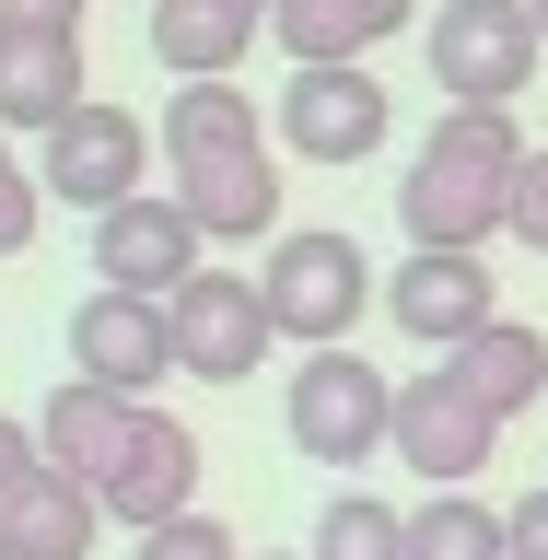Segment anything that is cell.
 <instances>
[{"instance_id":"obj_24","label":"cell","mask_w":548,"mask_h":560,"mask_svg":"<svg viewBox=\"0 0 548 560\" xmlns=\"http://www.w3.org/2000/svg\"><path fill=\"white\" fill-rule=\"evenodd\" d=\"M35 210H47V187H35V175L12 164V140H0V257H24V245H35Z\"/></svg>"},{"instance_id":"obj_11","label":"cell","mask_w":548,"mask_h":560,"mask_svg":"<svg viewBox=\"0 0 548 560\" xmlns=\"http://www.w3.org/2000/svg\"><path fill=\"white\" fill-rule=\"evenodd\" d=\"M385 82L374 70H292L280 82V140L304 152V164H374L385 152Z\"/></svg>"},{"instance_id":"obj_19","label":"cell","mask_w":548,"mask_h":560,"mask_svg":"<svg viewBox=\"0 0 548 560\" xmlns=\"http://www.w3.org/2000/svg\"><path fill=\"white\" fill-rule=\"evenodd\" d=\"M94 525H105V502H94L82 479H59V467H47L35 490H12L0 549H12V560H94Z\"/></svg>"},{"instance_id":"obj_13","label":"cell","mask_w":548,"mask_h":560,"mask_svg":"<svg viewBox=\"0 0 548 560\" xmlns=\"http://www.w3.org/2000/svg\"><path fill=\"white\" fill-rule=\"evenodd\" d=\"M175 514H199V432H187L175 409H152L140 444H129V467L105 479V525L152 537V525H175Z\"/></svg>"},{"instance_id":"obj_15","label":"cell","mask_w":548,"mask_h":560,"mask_svg":"<svg viewBox=\"0 0 548 560\" xmlns=\"http://www.w3.org/2000/svg\"><path fill=\"white\" fill-rule=\"evenodd\" d=\"M70 105H94V82H82V35H24L0 24V129H59Z\"/></svg>"},{"instance_id":"obj_23","label":"cell","mask_w":548,"mask_h":560,"mask_svg":"<svg viewBox=\"0 0 548 560\" xmlns=\"http://www.w3.org/2000/svg\"><path fill=\"white\" fill-rule=\"evenodd\" d=\"M140 560H245V549H234V525L175 514V525H152V537H140Z\"/></svg>"},{"instance_id":"obj_12","label":"cell","mask_w":548,"mask_h":560,"mask_svg":"<svg viewBox=\"0 0 548 560\" xmlns=\"http://www.w3.org/2000/svg\"><path fill=\"white\" fill-rule=\"evenodd\" d=\"M140 420H152V397H117V385H47V409H35V444H47V467L59 479H82L105 502V479L129 467V444H140Z\"/></svg>"},{"instance_id":"obj_6","label":"cell","mask_w":548,"mask_h":560,"mask_svg":"<svg viewBox=\"0 0 548 560\" xmlns=\"http://www.w3.org/2000/svg\"><path fill=\"white\" fill-rule=\"evenodd\" d=\"M164 315H175V374H199V385H245V374L280 350L269 292H257L245 269H199Z\"/></svg>"},{"instance_id":"obj_16","label":"cell","mask_w":548,"mask_h":560,"mask_svg":"<svg viewBox=\"0 0 548 560\" xmlns=\"http://www.w3.org/2000/svg\"><path fill=\"white\" fill-rule=\"evenodd\" d=\"M269 35L257 0H152V59L175 82H234V59Z\"/></svg>"},{"instance_id":"obj_1","label":"cell","mask_w":548,"mask_h":560,"mask_svg":"<svg viewBox=\"0 0 548 560\" xmlns=\"http://www.w3.org/2000/svg\"><path fill=\"white\" fill-rule=\"evenodd\" d=\"M525 164H537V152H525L514 105H444L432 140L409 152V175H397V222H409V245H432V257H479L490 234H514Z\"/></svg>"},{"instance_id":"obj_27","label":"cell","mask_w":548,"mask_h":560,"mask_svg":"<svg viewBox=\"0 0 548 560\" xmlns=\"http://www.w3.org/2000/svg\"><path fill=\"white\" fill-rule=\"evenodd\" d=\"M0 24H24V35H82V0H0Z\"/></svg>"},{"instance_id":"obj_10","label":"cell","mask_w":548,"mask_h":560,"mask_svg":"<svg viewBox=\"0 0 548 560\" xmlns=\"http://www.w3.org/2000/svg\"><path fill=\"white\" fill-rule=\"evenodd\" d=\"M385 315H397L420 350H467L479 327H502V280H490V257H432V245H409V257L385 269Z\"/></svg>"},{"instance_id":"obj_8","label":"cell","mask_w":548,"mask_h":560,"mask_svg":"<svg viewBox=\"0 0 548 560\" xmlns=\"http://www.w3.org/2000/svg\"><path fill=\"white\" fill-rule=\"evenodd\" d=\"M385 444H397V467H420L432 490H467V479L490 467V444H502V420H490L479 397L432 362V374L397 385V432H385Z\"/></svg>"},{"instance_id":"obj_18","label":"cell","mask_w":548,"mask_h":560,"mask_svg":"<svg viewBox=\"0 0 548 560\" xmlns=\"http://www.w3.org/2000/svg\"><path fill=\"white\" fill-rule=\"evenodd\" d=\"M164 164H222V152H269V129H257V105L234 94V82H175L164 94Z\"/></svg>"},{"instance_id":"obj_14","label":"cell","mask_w":548,"mask_h":560,"mask_svg":"<svg viewBox=\"0 0 548 560\" xmlns=\"http://www.w3.org/2000/svg\"><path fill=\"white\" fill-rule=\"evenodd\" d=\"M175 199L210 245L280 234V152H222V164H175Z\"/></svg>"},{"instance_id":"obj_2","label":"cell","mask_w":548,"mask_h":560,"mask_svg":"<svg viewBox=\"0 0 548 560\" xmlns=\"http://www.w3.org/2000/svg\"><path fill=\"white\" fill-rule=\"evenodd\" d=\"M280 420H292V455H304V467H374L385 432H397V385H385L362 350H304Z\"/></svg>"},{"instance_id":"obj_28","label":"cell","mask_w":548,"mask_h":560,"mask_svg":"<svg viewBox=\"0 0 548 560\" xmlns=\"http://www.w3.org/2000/svg\"><path fill=\"white\" fill-rule=\"evenodd\" d=\"M502 537H514V560H548V490H525L514 514H502Z\"/></svg>"},{"instance_id":"obj_30","label":"cell","mask_w":548,"mask_h":560,"mask_svg":"<svg viewBox=\"0 0 548 560\" xmlns=\"http://www.w3.org/2000/svg\"><path fill=\"white\" fill-rule=\"evenodd\" d=\"M525 12H537V35H548V0H525Z\"/></svg>"},{"instance_id":"obj_25","label":"cell","mask_w":548,"mask_h":560,"mask_svg":"<svg viewBox=\"0 0 548 560\" xmlns=\"http://www.w3.org/2000/svg\"><path fill=\"white\" fill-rule=\"evenodd\" d=\"M47 479V444H35V420H0V514H12V490Z\"/></svg>"},{"instance_id":"obj_4","label":"cell","mask_w":548,"mask_h":560,"mask_svg":"<svg viewBox=\"0 0 548 560\" xmlns=\"http://www.w3.org/2000/svg\"><path fill=\"white\" fill-rule=\"evenodd\" d=\"M537 59H548V35L525 0H444L432 12V94H455V105H514L537 82Z\"/></svg>"},{"instance_id":"obj_26","label":"cell","mask_w":548,"mask_h":560,"mask_svg":"<svg viewBox=\"0 0 548 560\" xmlns=\"http://www.w3.org/2000/svg\"><path fill=\"white\" fill-rule=\"evenodd\" d=\"M514 234H525V245L548 257V152L525 164V187H514Z\"/></svg>"},{"instance_id":"obj_32","label":"cell","mask_w":548,"mask_h":560,"mask_svg":"<svg viewBox=\"0 0 548 560\" xmlns=\"http://www.w3.org/2000/svg\"><path fill=\"white\" fill-rule=\"evenodd\" d=\"M280 560H292V549H280Z\"/></svg>"},{"instance_id":"obj_29","label":"cell","mask_w":548,"mask_h":560,"mask_svg":"<svg viewBox=\"0 0 548 560\" xmlns=\"http://www.w3.org/2000/svg\"><path fill=\"white\" fill-rule=\"evenodd\" d=\"M362 12H374V24H385V35H397V24H409V12H420V0H362Z\"/></svg>"},{"instance_id":"obj_21","label":"cell","mask_w":548,"mask_h":560,"mask_svg":"<svg viewBox=\"0 0 548 560\" xmlns=\"http://www.w3.org/2000/svg\"><path fill=\"white\" fill-rule=\"evenodd\" d=\"M409 560H514V537H502V514H490V502L432 490V502L409 514Z\"/></svg>"},{"instance_id":"obj_3","label":"cell","mask_w":548,"mask_h":560,"mask_svg":"<svg viewBox=\"0 0 548 560\" xmlns=\"http://www.w3.org/2000/svg\"><path fill=\"white\" fill-rule=\"evenodd\" d=\"M257 292H269V327L292 350H350V327H362V304H374L385 280H374V257L350 234H280Z\"/></svg>"},{"instance_id":"obj_9","label":"cell","mask_w":548,"mask_h":560,"mask_svg":"<svg viewBox=\"0 0 548 560\" xmlns=\"http://www.w3.org/2000/svg\"><path fill=\"white\" fill-rule=\"evenodd\" d=\"M70 374L117 385V397H152L175 374V315L152 292H82L70 304Z\"/></svg>"},{"instance_id":"obj_17","label":"cell","mask_w":548,"mask_h":560,"mask_svg":"<svg viewBox=\"0 0 548 560\" xmlns=\"http://www.w3.org/2000/svg\"><path fill=\"white\" fill-rule=\"evenodd\" d=\"M444 374L467 385L490 420H514V409H537V397H548V339L525 327V315H502V327H479L467 350H444Z\"/></svg>"},{"instance_id":"obj_31","label":"cell","mask_w":548,"mask_h":560,"mask_svg":"<svg viewBox=\"0 0 548 560\" xmlns=\"http://www.w3.org/2000/svg\"><path fill=\"white\" fill-rule=\"evenodd\" d=\"M257 12H280V0H257Z\"/></svg>"},{"instance_id":"obj_20","label":"cell","mask_w":548,"mask_h":560,"mask_svg":"<svg viewBox=\"0 0 548 560\" xmlns=\"http://www.w3.org/2000/svg\"><path fill=\"white\" fill-rule=\"evenodd\" d=\"M269 35L292 47V70H362V47H374L385 24L362 12V0H280Z\"/></svg>"},{"instance_id":"obj_33","label":"cell","mask_w":548,"mask_h":560,"mask_svg":"<svg viewBox=\"0 0 548 560\" xmlns=\"http://www.w3.org/2000/svg\"><path fill=\"white\" fill-rule=\"evenodd\" d=\"M0 560H12V549H0Z\"/></svg>"},{"instance_id":"obj_5","label":"cell","mask_w":548,"mask_h":560,"mask_svg":"<svg viewBox=\"0 0 548 560\" xmlns=\"http://www.w3.org/2000/svg\"><path fill=\"white\" fill-rule=\"evenodd\" d=\"M140 164H152V129H140L129 105H70L59 129H47V152H35V187H47V199H70V210H129L140 199Z\"/></svg>"},{"instance_id":"obj_7","label":"cell","mask_w":548,"mask_h":560,"mask_svg":"<svg viewBox=\"0 0 548 560\" xmlns=\"http://www.w3.org/2000/svg\"><path fill=\"white\" fill-rule=\"evenodd\" d=\"M199 245L210 234L187 222L175 187H140L129 210H105V222H94V292H152V304H175V292L210 269Z\"/></svg>"},{"instance_id":"obj_22","label":"cell","mask_w":548,"mask_h":560,"mask_svg":"<svg viewBox=\"0 0 548 560\" xmlns=\"http://www.w3.org/2000/svg\"><path fill=\"white\" fill-rule=\"evenodd\" d=\"M304 560H409V514H385L374 490H339V502L315 514Z\"/></svg>"}]
</instances>
